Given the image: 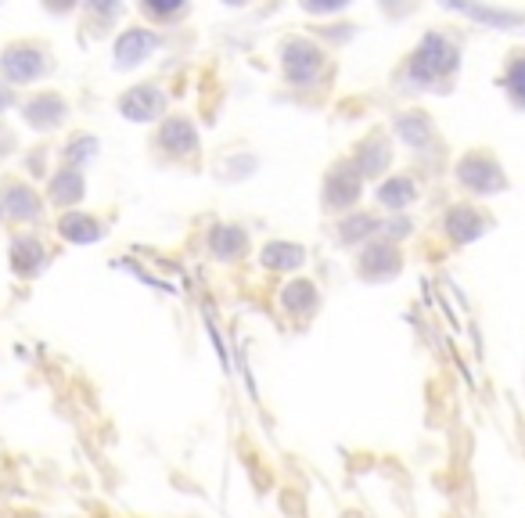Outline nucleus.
<instances>
[{
	"instance_id": "412c9836",
	"label": "nucleus",
	"mask_w": 525,
	"mask_h": 518,
	"mask_svg": "<svg viewBox=\"0 0 525 518\" xmlns=\"http://www.w3.org/2000/svg\"><path fill=\"white\" fill-rule=\"evenodd\" d=\"M8 101H11V94H8V90H4V94H0V108L8 105Z\"/></svg>"
},
{
	"instance_id": "6ab92c4d",
	"label": "nucleus",
	"mask_w": 525,
	"mask_h": 518,
	"mask_svg": "<svg viewBox=\"0 0 525 518\" xmlns=\"http://www.w3.org/2000/svg\"><path fill=\"white\" fill-rule=\"evenodd\" d=\"M349 0H303V8L313 11V15H335V11L346 8Z\"/></svg>"
},
{
	"instance_id": "9d476101",
	"label": "nucleus",
	"mask_w": 525,
	"mask_h": 518,
	"mask_svg": "<svg viewBox=\"0 0 525 518\" xmlns=\"http://www.w3.org/2000/svg\"><path fill=\"white\" fill-rule=\"evenodd\" d=\"M353 166L360 170V177H378L389 166V141H385L382 130H374V134H367L360 141V148L353 155Z\"/></svg>"
},
{
	"instance_id": "ddd939ff",
	"label": "nucleus",
	"mask_w": 525,
	"mask_h": 518,
	"mask_svg": "<svg viewBox=\"0 0 525 518\" xmlns=\"http://www.w3.org/2000/svg\"><path fill=\"white\" fill-rule=\"evenodd\" d=\"M500 87L508 90V98L515 108H525V51H511L508 65L500 72Z\"/></svg>"
},
{
	"instance_id": "aec40b11",
	"label": "nucleus",
	"mask_w": 525,
	"mask_h": 518,
	"mask_svg": "<svg viewBox=\"0 0 525 518\" xmlns=\"http://www.w3.org/2000/svg\"><path fill=\"white\" fill-rule=\"evenodd\" d=\"M47 4V11H54V15H65V11H72L80 0H44Z\"/></svg>"
},
{
	"instance_id": "dca6fc26",
	"label": "nucleus",
	"mask_w": 525,
	"mask_h": 518,
	"mask_svg": "<svg viewBox=\"0 0 525 518\" xmlns=\"http://www.w3.org/2000/svg\"><path fill=\"white\" fill-rule=\"evenodd\" d=\"M4 209H11L15 216H36V195L26 188V184H18V180H8L4 184Z\"/></svg>"
},
{
	"instance_id": "7ed1b4c3",
	"label": "nucleus",
	"mask_w": 525,
	"mask_h": 518,
	"mask_svg": "<svg viewBox=\"0 0 525 518\" xmlns=\"http://www.w3.org/2000/svg\"><path fill=\"white\" fill-rule=\"evenodd\" d=\"M457 180H461L468 191H475V195H493V191L508 188L497 155L486 152V148H472V152L461 155V162H457Z\"/></svg>"
},
{
	"instance_id": "2eb2a0df",
	"label": "nucleus",
	"mask_w": 525,
	"mask_h": 518,
	"mask_svg": "<svg viewBox=\"0 0 525 518\" xmlns=\"http://www.w3.org/2000/svg\"><path fill=\"white\" fill-rule=\"evenodd\" d=\"M414 195H418V188H414V180L410 177H389L378 188V198H382V206H389V209H403V206H410L414 202Z\"/></svg>"
},
{
	"instance_id": "9b49d317",
	"label": "nucleus",
	"mask_w": 525,
	"mask_h": 518,
	"mask_svg": "<svg viewBox=\"0 0 525 518\" xmlns=\"http://www.w3.org/2000/svg\"><path fill=\"white\" fill-rule=\"evenodd\" d=\"M396 134H400L410 148H428L432 137H436V126H432V119H428L425 112H403V116L396 119Z\"/></svg>"
},
{
	"instance_id": "f257e3e1",
	"label": "nucleus",
	"mask_w": 525,
	"mask_h": 518,
	"mask_svg": "<svg viewBox=\"0 0 525 518\" xmlns=\"http://www.w3.org/2000/svg\"><path fill=\"white\" fill-rule=\"evenodd\" d=\"M454 72H457V44L443 33H428L407 58V76L425 90H436Z\"/></svg>"
},
{
	"instance_id": "4468645a",
	"label": "nucleus",
	"mask_w": 525,
	"mask_h": 518,
	"mask_svg": "<svg viewBox=\"0 0 525 518\" xmlns=\"http://www.w3.org/2000/svg\"><path fill=\"white\" fill-rule=\"evenodd\" d=\"M51 198H54V206H76L83 198V173L76 170V166L58 170V177H54V184H51Z\"/></svg>"
},
{
	"instance_id": "f8f14e48",
	"label": "nucleus",
	"mask_w": 525,
	"mask_h": 518,
	"mask_svg": "<svg viewBox=\"0 0 525 518\" xmlns=\"http://www.w3.org/2000/svg\"><path fill=\"white\" fill-rule=\"evenodd\" d=\"M446 8H457L461 15L475 18V22H486V26H497V29H511L518 26L522 18L511 15V11H497V8H482V4H475V0H443Z\"/></svg>"
},
{
	"instance_id": "0eeeda50",
	"label": "nucleus",
	"mask_w": 525,
	"mask_h": 518,
	"mask_svg": "<svg viewBox=\"0 0 525 518\" xmlns=\"http://www.w3.org/2000/svg\"><path fill=\"white\" fill-rule=\"evenodd\" d=\"M119 112L134 123H148V119H159L166 112V98H162L159 87H148V83H137L119 98Z\"/></svg>"
},
{
	"instance_id": "423d86ee",
	"label": "nucleus",
	"mask_w": 525,
	"mask_h": 518,
	"mask_svg": "<svg viewBox=\"0 0 525 518\" xmlns=\"http://www.w3.org/2000/svg\"><path fill=\"white\" fill-rule=\"evenodd\" d=\"M22 116H26V123L36 126V130H54V126L65 123L69 105H65V98L54 94V90H36L33 98L22 105Z\"/></svg>"
},
{
	"instance_id": "f03ea898",
	"label": "nucleus",
	"mask_w": 525,
	"mask_h": 518,
	"mask_svg": "<svg viewBox=\"0 0 525 518\" xmlns=\"http://www.w3.org/2000/svg\"><path fill=\"white\" fill-rule=\"evenodd\" d=\"M51 69V51L36 40H15V44L4 47V58H0V72L8 83H33L40 80L44 72Z\"/></svg>"
},
{
	"instance_id": "39448f33",
	"label": "nucleus",
	"mask_w": 525,
	"mask_h": 518,
	"mask_svg": "<svg viewBox=\"0 0 525 518\" xmlns=\"http://www.w3.org/2000/svg\"><path fill=\"white\" fill-rule=\"evenodd\" d=\"M360 195V170L349 159H339L324 177V206L328 209H346Z\"/></svg>"
},
{
	"instance_id": "6e6552de",
	"label": "nucleus",
	"mask_w": 525,
	"mask_h": 518,
	"mask_svg": "<svg viewBox=\"0 0 525 518\" xmlns=\"http://www.w3.org/2000/svg\"><path fill=\"white\" fill-rule=\"evenodd\" d=\"M155 44H159V40H155L152 29L144 26L123 29L116 40V69H137V65L155 51Z\"/></svg>"
},
{
	"instance_id": "1a4fd4ad",
	"label": "nucleus",
	"mask_w": 525,
	"mask_h": 518,
	"mask_svg": "<svg viewBox=\"0 0 525 518\" xmlns=\"http://www.w3.org/2000/svg\"><path fill=\"white\" fill-rule=\"evenodd\" d=\"M155 144L170 148L177 159H184V155H195L198 152V134H195V126L187 123L184 116H170L166 123H162V130H159V137H155Z\"/></svg>"
},
{
	"instance_id": "f3484780",
	"label": "nucleus",
	"mask_w": 525,
	"mask_h": 518,
	"mask_svg": "<svg viewBox=\"0 0 525 518\" xmlns=\"http://www.w3.org/2000/svg\"><path fill=\"white\" fill-rule=\"evenodd\" d=\"M137 8L148 15V22H155V26H166V22H173V18L184 15L187 0H137Z\"/></svg>"
},
{
	"instance_id": "20e7f679",
	"label": "nucleus",
	"mask_w": 525,
	"mask_h": 518,
	"mask_svg": "<svg viewBox=\"0 0 525 518\" xmlns=\"http://www.w3.org/2000/svg\"><path fill=\"white\" fill-rule=\"evenodd\" d=\"M324 69V51L310 40H288L285 44V76L288 83H299V87H310V83L321 80Z\"/></svg>"
},
{
	"instance_id": "a211bd4d",
	"label": "nucleus",
	"mask_w": 525,
	"mask_h": 518,
	"mask_svg": "<svg viewBox=\"0 0 525 518\" xmlns=\"http://www.w3.org/2000/svg\"><path fill=\"white\" fill-rule=\"evenodd\" d=\"M263 259H267L270 267H299L303 263V249L299 245H267Z\"/></svg>"
},
{
	"instance_id": "4be33fe9",
	"label": "nucleus",
	"mask_w": 525,
	"mask_h": 518,
	"mask_svg": "<svg viewBox=\"0 0 525 518\" xmlns=\"http://www.w3.org/2000/svg\"><path fill=\"white\" fill-rule=\"evenodd\" d=\"M227 4H245V0H227Z\"/></svg>"
}]
</instances>
